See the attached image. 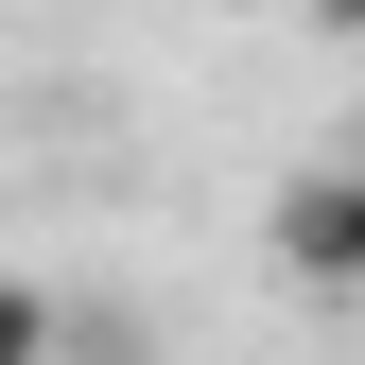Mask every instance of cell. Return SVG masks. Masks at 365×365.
<instances>
[{
    "label": "cell",
    "mask_w": 365,
    "mask_h": 365,
    "mask_svg": "<svg viewBox=\"0 0 365 365\" xmlns=\"http://www.w3.org/2000/svg\"><path fill=\"white\" fill-rule=\"evenodd\" d=\"M279 279H313V296L365 313V157H331V174L279 192Z\"/></svg>",
    "instance_id": "obj_1"
},
{
    "label": "cell",
    "mask_w": 365,
    "mask_h": 365,
    "mask_svg": "<svg viewBox=\"0 0 365 365\" xmlns=\"http://www.w3.org/2000/svg\"><path fill=\"white\" fill-rule=\"evenodd\" d=\"M0 365H70V313L35 296V279H0Z\"/></svg>",
    "instance_id": "obj_2"
},
{
    "label": "cell",
    "mask_w": 365,
    "mask_h": 365,
    "mask_svg": "<svg viewBox=\"0 0 365 365\" xmlns=\"http://www.w3.org/2000/svg\"><path fill=\"white\" fill-rule=\"evenodd\" d=\"M313 35H365V0H313Z\"/></svg>",
    "instance_id": "obj_3"
}]
</instances>
